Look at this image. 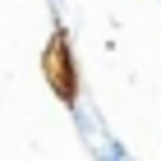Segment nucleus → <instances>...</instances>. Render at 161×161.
Segmentation results:
<instances>
[{
    "label": "nucleus",
    "mask_w": 161,
    "mask_h": 161,
    "mask_svg": "<svg viewBox=\"0 0 161 161\" xmlns=\"http://www.w3.org/2000/svg\"><path fill=\"white\" fill-rule=\"evenodd\" d=\"M46 74H55V92L64 101H74V64L64 55V37H55V64H46Z\"/></svg>",
    "instance_id": "1"
}]
</instances>
